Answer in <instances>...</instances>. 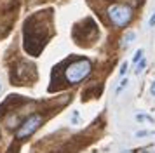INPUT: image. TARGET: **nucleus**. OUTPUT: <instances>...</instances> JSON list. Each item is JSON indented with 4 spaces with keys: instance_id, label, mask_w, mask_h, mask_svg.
I'll use <instances>...</instances> for the list:
<instances>
[{
    "instance_id": "1",
    "label": "nucleus",
    "mask_w": 155,
    "mask_h": 153,
    "mask_svg": "<svg viewBox=\"0 0 155 153\" xmlns=\"http://www.w3.org/2000/svg\"><path fill=\"white\" fill-rule=\"evenodd\" d=\"M92 70V64L89 59H77V61L70 63L66 70H64V78H66V82L71 83V85H75V83L82 82L84 78L89 76Z\"/></svg>"
},
{
    "instance_id": "2",
    "label": "nucleus",
    "mask_w": 155,
    "mask_h": 153,
    "mask_svg": "<svg viewBox=\"0 0 155 153\" xmlns=\"http://www.w3.org/2000/svg\"><path fill=\"white\" fill-rule=\"evenodd\" d=\"M108 18L115 26L124 28L133 19V9L126 4H113L108 7Z\"/></svg>"
},
{
    "instance_id": "3",
    "label": "nucleus",
    "mask_w": 155,
    "mask_h": 153,
    "mask_svg": "<svg viewBox=\"0 0 155 153\" xmlns=\"http://www.w3.org/2000/svg\"><path fill=\"white\" fill-rule=\"evenodd\" d=\"M42 122H44V118H42V115H38V113H33V115H30L28 118H25L23 124L19 125V129L16 131V139L30 138L35 131H38V127L42 125Z\"/></svg>"
},
{
    "instance_id": "4",
    "label": "nucleus",
    "mask_w": 155,
    "mask_h": 153,
    "mask_svg": "<svg viewBox=\"0 0 155 153\" xmlns=\"http://www.w3.org/2000/svg\"><path fill=\"white\" fill-rule=\"evenodd\" d=\"M141 59H143V49H138L136 54H134V57H133V63H140Z\"/></svg>"
},
{
    "instance_id": "5",
    "label": "nucleus",
    "mask_w": 155,
    "mask_h": 153,
    "mask_svg": "<svg viewBox=\"0 0 155 153\" xmlns=\"http://www.w3.org/2000/svg\"><path fill=\"white\" fill-rule=\"evenodd\" d=\"M136 38V33H133V31H129V33L126 35V38H124V45H127V44H131V40H134Z\"/></svg>"
},
{
    "instance_id": "6",
    "label": "nucleus",
    "mask_w": 155,
    "mask_h": 153,
    "mask_svg": "<svg viewBox=\"0 0 155 153\" xmlns=\"http://www.w3.org/2000/svg\"><path fill=\"white\" fill-rule=\"evenodd\" d=\"M145 66H147V61H145V59H141L140 64H138V68H136V75H140L141 71H143V68H145Z\"/></svg>"
},
{
    "instance_id": "7",
    "label": "nucleus",
    "mask_w": 155,
    "mask_h": 153,
    "mask_svg": "<svg viewBox=\"0 0 155 153\" xmlns=\"http://www.w3.org/2000/svg\"><path fill=\"white\" fill-rule=\"evenodd\" d=\"M126 87H127V78H126V80H122V82H120V85L117 87V90H115V92H117V94H120V92H122V90L126 89Z\"/></svg>"
},
{
    "instance_id": "8",
    "label": "nucleus",
    "mask_w": 155,
    "mask_h": 153,
    "mask_svg": "<svg viewBox=\"0 0 155 153\" xmlns=\"http://www.w3.org/2000/svg\"><path fill=\"white\" fill-rule=\"evenodd\" d=\"M136 120H147V122H153V118L152 117H148V115H136Z\"/></svg>"
},
{
    "instance_id": "9",
    "label": "nucleus",
    "mask_w": 155,
    "mask_h": 153,
    "mask_svg": "<svg viewBox=\"0 0 155 153\" xmlns=\"http://www.w3.org/2000/svg\"><path fill=\"white\" fill-rule=\"evenodd\" d=\"M153 132L152 131H140V132H136V138H143V136H152Z\"/></svg>"
},
{
    "instance_id": "10",
    "label": "nucleus",
    "mask_w": 155,
    "mask_h": 153,
    "mask_svg": "<svg viewBox=\"0 0 155 153\" xmlns=\"http://www.w3.org/2000/svg\"><path fill=\"white\" fill-rule=\"evenodd\" d=\"M119 73H120V76H124V75L127 73V63H122V66H120V71H119Z\"/></svg>"
},
{
    "instance_id": "11",
    "label": "nucleus",
    "mask_w": 155,
    "mask_h": 153,
    "mask_svg": "<svg viewBox=\"0 0 155 153\" xmlns=\"http://www.w3.org/2000/svg\"><path fill=\"white\" fill-rule=\"evenodd\" d=\"M150 92H152V96H155V82L150 85Z\"/></svg>"
},
{
    "instance_id": "12",
    "label": "nucleus",
    "mask_w": 155,
    "mask_h": 153,
    "mask_svg": "<svg viewBox=\"0 0 155 153\" xmlns=\"http://www.w3.org/2000/svg\"><path fill=\"white\" fill-rule=\"evenodd\" d=\"M150 26H155V14L150 18Z\"/></svg>"
},
{
    "instance_id": "13",
    "label": "nucleus",
    "mask_w": 155,
    "mask_h": 153,
    "mask_svg": "<svg viewBox=\"0 0 155 153\" xmlns=\"http://www.w3.org/2000/svg\"><path fill=\"white\" fill-rule=\"evenodd\" d=\"M0 90H2V85H0Z\"/></svg>"
}]
</instances>
